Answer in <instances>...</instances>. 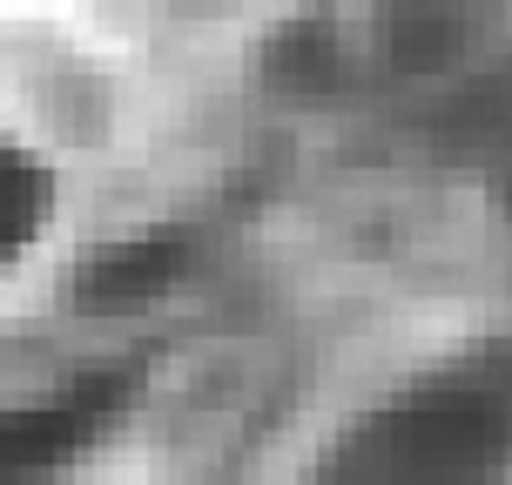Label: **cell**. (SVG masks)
<instances>
[{"label": "cell", "mask_w": 512, "mask_h": 485, "mask_svg": "<svg viewBox=\"0 0 512 485\" xmlns=\"http://www.w3.org/2000/svg\"><path fill=\"white\" fill-rule=\"evenodd\" d=\"M512 472V344H479L364 411L310 485H499Z\"/></svg>", "instance_id": "6da1fadb"}, {"label": "cell", "mask_w": 512, "mask_h": 485, "mask_svg": "<svg viewBox=\"0 0 512 485\" xmlns=\"http://www.w3.org/2000/svg\"><path fill=\"white\" fill-rule=\"evenodd\" d=\"M122 391H128L122 371H88V378L61 384L41 405L0 411V485H21V479H34V472H54L68 452H81V445L115 418Z\"/></svg>", "instance_id": "7a4b0ae2"}, {"label": "cell", "mask_w": 512, "mask_h": 485, "mask_svg": "<svg viewBox=\"0 0 512 485\" xmlns=\"http://www.w3.org/2000/svg\"><path fill=\"white\" fill-rule=\"evenodd\" d=\"M438 149L465 162L499 203H512V61L479 75L438 115Z\"/></svg>", "instance_id": "3957f363"}, {"label": "cell", "mask_w": 512, "mask_h": 485, "mask_svg": "<svg viewBox=\"0 0 512 485\" xmlns=\"http://www.w3.org/2000/svg\"><path fill=\"white\" fill-rule=\"evenodd\" d=\"M48 223V169L0 128V270L41 236Z\"/></svg>", "instance_id": "277c9868"}, {"label": "cell", "mask_w": 512, "mask_h": 485, "mask_svg": "<svg viewBox=\"0 0 512 485\" xmlns=\"http://www.w3.org/2000/svg\"><path fill=\"white\" fill-rule=\"evenodd\" d=\"M169 270H176V243H135V250H122V256H108L102 270L88 277V297H122V290H162L169 283Z\"/></svg>", "instance_id": "5b68a950"}]
</instances>
